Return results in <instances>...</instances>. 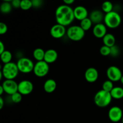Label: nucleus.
Segmentation results:
<instances>
[{
  "label": "nucleus",
  "mask_w": 123,
  "mask_h": 123,
  "mask_svg": "<svg viewBox=\"0 0 123 123\" xmlns=\"http://www.w3.org/2000/svg\"><path fill=\"white\" fill-rule=\"evenodd\" d=\"M32 7V1L30 0H21L20 8L23 10H28Z\"/></svg>",
  "instance_id": "nucleus-27"
},
{
  "label": "nucleus",
  "mask_w": 123,
  "mask_h": 123,
  "mask_svg": "<svg viewBox=\"0 0 123 123\" xmlns=\"http://www.w3.org/2000/svg\"><path fill=\"white\" fill-rule=\"evenodd\" d=\"M58 56V52L55 49H49L45 51L44 61L48 64L53 63L56 61Z\"/></svg>",
  "instance_id": "nucleus-17"
},
{
  "label": "nucleus",
  "mask_w": 123,
  "mask_h": 123,
  "mask_svg": "<svg viewBox=\"0 0 123 123\" xmlns=\"http://www.w3.org/2000/svg\"><path fill=\"white\" fill-rule=\"evenodd\" d=\"M74 0H64V3L66 5H68V6L74 3Z\"/></svg>",
  "instance_id": "nucleus-35"
},
{
  "label": "nucleus",
  "mask_w": 123,
  "mask_h": 123,
  "mask_svg": "<svg viewBox=\"0 0 123 123\" xmlns=\"http://www.w3.org/2000/svg\"><path fill=\"white\" fill-rule=\"evenodd\" d=\"M66 33H67L66 26L60 24H55L53 25L50 30V34L55 38H60L64 37Z\"/></svg>",
  "instance_id": "nucleus-12"
},
{
  "label": "nucleus",
  "mask_w": 123,
  "mask_h": 123,
  "mask_svg": "<svg viewBox=\"0 0 123 123\" xmlns=\"http://www.w3.org/2000/svg\"><path fill=\"white\" fill-rule=\"evenodd\" d=\"M102 9L103 12L106 13H110L113 11V4L111 1H106L102 5Z\"/></svg>",
  "instance_id": "nucleus-25"
},
{
  "label": "nucleus",
  "mask_w": 123,
  "mask_h": 123,
  "mask_svg": "<svg viewBox=\"0 0 123 123\" xmlns=\"http://www.w3.org/2000/svg\"><path fill=\"white\" fill-rule=\"evenodd\" d=\"M4 105V101L3 98L2 97H0V109H2Z\"/></svg>",
  "instance_id": "nucleus-36"
},
{
  "label": "nucleus",
  "mask_w": 123,
  "mask_h": 123,
  "mask_svg": "<svg viewBox=\"0 0 123 123\" xmlns=\"http://www.w3.org/2000/svg\"><path fill=\"white\" fill-rule=\"evenodd\" d=\"M22 99V96L21 94L19 92H16L14 94L11 96V100L14 103H19L21 102Z\"/></svg>",
  "instance_id": "nucleus-28"
},
{
  "label": "nucleus",
  "mask_w": 123,
  "mask_h": 123,
  "mask_svg": "<svg viewBox=\"0 0 123 123\" xmlns=\"http://www.w3.org/2000/svg\"><path fill=\"white\" fill-rule=\"evenodd\" d=\"M1 85L4 90V92L10 96L18 92V84L14 80L6 79Z\"/></svg>",
  "instance_id": "nucleus-9"
},
{
  "label": "nucleus",
  "mask_w": 123,
  "mask_h": 123,
  "mask_svg": "<svg viewBox=\"0 0 123 123\" xmlns=\"http://www.w3.org/2000/svg\"><path fill=\"white\" fill-rule=\"evenodd\" d=\"M4 92V88H3V87H2V85H1V86H0V95H1V96H2V94H3Z\"/></svg>",
  "instance_id": "nucleus-37"
},
{
  "label": "nucleus",
  "mask_w": 123,
  "mask_h": 123,
  "mask_svg": "<svg viewBox=\"0 0 123 123\" xmlns=\"http://www.w3.org/2000/svg\"><path fill=\"white\" fill-rule=\"evenodd\" d=\"M19 72L23 73H29L32 72L34 68V62L31 60L26 57H22L17 62Z\"/></svg>",
  "instance_id": "nucleus-6"
},
{
  "label": "nucleus",
  "mask_w": 123,
  "mask_h": 123,
  "mask_svg": "<svg viewBox=\"0 0 123 123\" xmlns=\"http://www.w3.org/2000/svg\"><path fill=\"white\" fill-rule=\"evenodd\" d=\"M100 53L103 56H108L111 55V48L105 45L102 46L100 49Z\"/></svg>",
  "instance_id": "nucleus-29"
},
{
  "label": "nucleus",
  "mask_w": 123,
  "mask_h": 123,
  "mask_svg": "<svg viewBox=\"0 0 123 123\" xmlns=\"http://www.w3.org/2000/svg\"><path fill=\"white\" fill-rule=\"evenodd\" d=\"M112 98L121 99L123 98V88L120 86H115L111 92Z\"/></svg>",
  "instance_id": "nucleus-21"
},
{
  "label": "nucleus",
  "mask_w": 123,
  "mask_h": 123,
  "mask_svg": "<svg viewBox=\"0 0 123 123\" xmlns=\"http://www.w3.org/2000/svg\"><path fill=\"white\" fill-rule=\"evenodd\" d=\"M2 76H4L3 74H2V72H1V70L0 71V80H1L2 78Z\"/></svg>",
  "instance_id": "nucleus-38"
},
{
  "label": "nucleus",
  "mask_w": 123,
  "mask_h": 123,
  "mask_svg": "<svg viewBox=\"0 0 123 123\" xmlns=\"http://www.w3.org/2000/svg\"><path fill=\"white\" fill-rule=\"evenodd\" d=\"M34 73L38 77H44L49 72V65L44 61H37L34 65Z\"/></svg>",
  "instance_id": "nucleus-7"
},
{
  "label": "nucleus",
  "mask_w": 123,
  "mask_h": 123,
  "mask_svg": "<svg viewBox=\"0 0 123 123\" xmlns=\"http://www.w3.org/2000/svg\"><path fill=\"white\" fill-rule=\"evenodd\" d=\"M73 10H74V14L75 19L81 21L83 19L88 18V12L87 9L84 6H77L73 9Z\"/></svg>",
  "instance_id": "nucleus-14"
},
{
  "label": "nucleus",
  "mask_w": 123,
  "mask_h": 123,
  "mask_svg": "<svg viewBox=\"0 0 123 123\" xmlns=\"http://www.w3.org/2000/svg\"><path fill=\"white\" fill-rule=\"evenodd\" d=\"M8 30L7 25L4 22H0V34L3 35L7 32Z\"/></svg>",
  "instance_id": "nucleus-31"
},
{
  "label": "nucleus",
  "mask_w": 123,
  "mask_h": 123,
  "mask_svg": "<svg viewBox=\"0 0 123 123\" xmlns=\"http://www.w3.org/2000/svg\"><path fill=\"white\" fill-rule=\"evenodd\" d=\"M92 25V22L90 19V18H86L85 19H83L82 20L80 21V26L83 30L85 31H88L91 28Z\"/></svg>",
  "instance_id": "nucleus-24"
},
{
  "label": "nucleus",
  "mask_w": 123,
  "mask_h": 123,
  "mask_svg": "<svg viewBox=\"0 0 123 123\" xmlns=\"http://www.w3.org/2000/svg\"><path fill=\"white\" fill-rule=\"evenodd\" d=\"M98 72L94 67H89L85 72V78L88 82H95L98 79Z\"/></svg>",
  "instance_id": "nucleus-13"
},
{
  "label": "nucleus",
  "mask_w": 123,
  "mask_h": 123,
  "mask_svg": "<svg viewBox=\"0 0 123 123\" xmlns=\"http://www.w3.org/2000/svg\"><path fill=\"white\" fill-rule=\"evenodd\" d=\"M120 54V49L117 45L111 48V55L112 56H117Z\"/></svg>",
  "instance_id": "nucleus-30"
},
{
  "label": "nucleus",
  "mask_w": 123,
  "mask_h": 123,
  "mask_svg": "<svg viewBox=\"0 0 123 123\" xmlns=\"http://www.w3.org/2000/svg\"><path fill=\"white\" fill-rule=\"evenodd\" d=\"M34 85L30 80H24L18 84V92L22 95H28L32 92Z\"/></svg>",
  "instance_id": "nucleus-10"
},
{
  "label": "nucleus",
  "mask_w": 123,
  "mask_h": 123,
  "mask_svg": "<svg viewBox=\"0 0 123 123\" xmlns=\"http://www.w3.org/2000/svg\"><path fill=\"white\" fill-rule=\"evenodd\" d=\"M32 7L35 8H40L43 6V1L42 0H32Z\"/></svg>",
  "instance_id": "nucleus-32"
},
{
  "label": "nucleus",
  "mask_w": 123,
  "mask_h": 123,
  "mask_svg": "<svg viewBox=\"0 0 123 123\" xmlns=\"http://www.w3.org/2000/svg\"><path fill=\"white\" fill-rule=\"evenodd\" d=\"M114 88V84L113 82L110 80H107L103 82V85H102V90H105V91H107V92H111L112 90Z\"/></svg>",
  "instance_id": "nucleus-26"
},
{
  "label": "nucleus",
  "mask_w": 123,
  "mask_h": 123,
  "mask_svg": "<svg viewBox=\"0 0 123 123\" xmlns=\"http://www.w3.org/2000/svg\"><path fill=\"white\" fill-rule=\"evenodd\" d=\"M85 31L78 25H73L67 29V35L68 38L74 42H78L82 39L85 36Z\"/></svg>",
  "instance_id": "nucleus-5"
},
{
  "label": "nucleus",
  "mask_w": 123,
  "mask_h": 123,
  "mask_svg": "<svg viewBox=\"0 0 123 123\" xmlns=\"http://www.w3.org/2000/svg\"><path fill=\"white\" fill-rule=\"evenodd\" d=\"M55 18L57 24L64 26L69 25L75 19L74 10L68 5H60L55 11Z\"/></svg>",
  "instance_id": "nucleus-1"
},
{
  "label": "nucleus",
  "mask_w": 123,
  "mask_h": 123,
  "mask_svg": "<svg viewBox=\"0 0 123 123\" xmlns=\"http://www.w3.org/2000/svg\"><path fill=\"white\" fill-rule=\"evenodd\" d=\"M5 45L2 42H0V54L3 53L5 51Z\"/></svg>",
  "instance_id": "nucleus-34"
},
{
  "label": "nucleus",
  "mask_w": 123,
  "mask_h": 123,
  "mask_svg": "<svg viewBox=\"0 0 123 123\" xmlns=\"http://www.w3.org/2000/svg\"><path fill=\"white\" fill-rule=\"evenodd\" d=\"M112 99V97L111 92L101 90L96 94L94 101L97 106L100 108H105L111 103Z\"/></svg>",
  "instance_id": "nucleus-2"
},
{
  "label": "nucleus",
  "mask_w": 123,
  "mask_h": 123,
  "mask_svg": "<svg viewBox=\"0 0 123 123\" xmlns=\"http://www.w3.org/2000/svg\"><path fill=\"white\" fill-rule=\"evenodd\" d=\"M11 2H12V1L6 0L1 3V6H0V10L2 13L7 14L12 11L13 6H12Z\"/></svg>",
  "instance_id": "nucleus-20"
},
{
  "label": "nucleus",
  "mask_w": 123,
  "mask_h": 123,
  "mask_svg": "<svg viewBox=\"0 0 123 123\" xmlns=\"http://www.w3.org/2000/svg\"><path fill=\"white\" fill-rule=\"evenodd\" d=\"M0 57H1V61L4 64L12 62V54L9 50H5L3 53L0 54Z\"/></svg>",
  "instance_id": "nucleus-23"
},
{
  "label": "nucleus",
  "mask_w": 123,
  "mask_h": 123,
  "mask_svg": "<svg viewBox=\"0 0 123 123\" xmlns=\"http://www.w3.org/2000/svg\"><path fill=\"white\" fill-rule=\"evenodd\" d=\"M123 117L122 109L117 106L112 107L108 112V117L109 120L114 123H117L120 120H122Z\"/></svg>",
  "instance_id": "nucleus-11"
},
{
  "label": "nucleus",
  "mask_w": 123,
  "mask_h": 123,
  "mask_svg": "<svg viewBox=\"0 0 123 123\" xmlns=\"http://www.w3.org/2000/svg\"><path fill=\"white\" fill-rule=\"evenodd\" d=\"M56 82L52 79H49L44 82L43 88L47 93H52L56 88Z\"/></svg>",
  "instance_id": "nucleus-18"
},
{
  "label": "nucleus",
  "mask_w": 123,
  "mask_h": 123,
  "mask_svg": "<svg viewBox=\"0 0 123 123\" xmlns=\"http://www.w3.org/2000/svg\"><path fill=\"white\" fill-rule=\"evenodd\" d=\"M13 7L14 8H20V3H21V1L20 0H13L11 2Z\"/></svg>",
  "instance_id": "nucleus-33"
},
{
  "label": "nucleus",
  "mask_w": 123,
  "mask_h": 123,
  "mask_svg": "<svg viewBox=\"0 0 123 123\" xmlns=\"http://www.w3.org/2000/svg\"><path fill=\"white\" fill-rule=\"evenodd\" d=\"M92 32L95 37L97 38H103L107 34V27L105 24L102 23L95 25L94 26Z\"/></svg>",
  "instance_id": "nucleus-15"
},
{
  "label": "nucleus",
  "mask_w": 123,
  "mask_h": 123,
  "mask_svg": "<svg viewBox=\"0 0 123 123\" xmlns=\"http://www.w3.org/2000/svg\"><path fill=\"white\" fill-rule=\"evenodd\" d=\"M105 15L103 12L98 10H93L90 15V19L92 21V24H95L96 25L98 24H101L103 20H104Z\"/></svg>",
  "instance_id": "nucleus-16"
},
{
  "label": "nucleus",
  "mask_w": 123,
  "mask_h": 123,
  "mask_svg": "<svg viewBox=\"0 0 123 123\" xmlns=\"http://www.w3.org/2000/svg\"><path fill=\"white\" fill-rule=\"evenodd\" d=\"M120 81H121V84H123V76H122V78H121V80H120Z\"/></svg>",
  "instance_id": "nucleus-39"
},
{
  "label": "nucleus",
  "mask_w": 123,
  "mask_h": 123,
  "mask_svg": "<svg viewBox=\"0 0 123 123\" xmlns=\"http://www.w3.org/2000/svg\"><path fill=\"white\" fill-rule=\"evenodd\" d=\"M107 76L109 80L112 82H117L121 80L123 76L121 70L118 67L115 66H111L107 69Z\"/></svg>",
  "instance_id": "nucleus-8"
},
{
  "label": "nucleus",
  "mask_w": 123,
  "mask_h": 123,
  "mask_svg": "<svg viewBox=\"0 0 123 123\" xmlns=\"http://www.w3.org/2000/svg\"><path fill=\"white\" fill-rule=\"evenodd\" d=\"M45 51L42 48H36L33 52V56L37 61H44Z\"/></svg>",
  "instance_id": "nucleus-22"
},
{
  "label": "nucleus",
  "mask_w": 123,
  "mask_h": 123,
  "mask_svg": "<svg viewBox=\"0 0 123 123\" xmlns=\"http://www.w3.org/2000/svg\"><path fill=\"white\" fill-rule=\"evenodd\" d=\"M121 121H122V123H123V118H122V120H121Z\"/></svg>",
  "instance_id": "nucleus-40"
},
{
  "label": "nucleus",
  "mask_w": 123,
  "mask_h": 123,
  "mask_svg": "<svg viewBox=\"0 0 123 123\" xmlns=\"http://www.w3.org/2000/svg\"><path fill=\"white\" fill-rule=\"evenodd\" d=\"M104 22L106 26L110 28H116L121 24V16L115 11H112L105 15Z\"/></svg>",
  "instance_id": "nucleus-4"
},
{
  "label": "nucleus",
  "mask_w": 123,
  "mask_h": 123,
  "mask_svg": "<svg viewBox=\"0 0 123 123\" xmlns=\"http://www.w3.org/2000/svg\"><path fill=\"white\" fill-rule=\"evenodd\" d=\"M1 72H2L4 77L6 79L14 80V79H15L18 76L19 70L17 64L10 62L4 65L1 68Z\"/></svg>",
  "instance_id": "nucleus-3"
},
{
  "label": "nucleus",
  "mask_w": 123,
  "mask_h": 123,
  "mask_svg": "<svg viewBox=\"0 0 123 123\" xmlns=\"http://www.w3.org/2000/svg\"><path fill=\"white\" fill-rule=\"evenodd\" d=\"M103 42L104 43V45L111 48L115 45L116 39H115V36L112 34L107 33L103 38Z\"/></svg>",
  "instance_id": "nucleus-19"
}]
</instances>
